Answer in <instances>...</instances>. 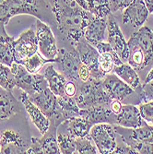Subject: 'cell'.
Listing matches in <instances>:
<instances>
[{
	"label": "cell",
	"instance_id": "6da1fadb",
	"mask_svg": "<svg viewBox=\"0 0 153 154\" xmlns=\"http://www.w3.org/2000/svg\"><path fill=\"white\" fill-rule=\"evenodd\" d=\"M54 25L59 35L74 46L84 37V31L93 15L82 8L76 0H48Z\"/></svg>",
	"mask_w": 153,
	"mask_h": 154
},
{
	"label": "cell",
	"instance_id": "7a4b0ae2",
	"mask_svg": "<svg viewBox=\"0 0 153 154\" xmlns=\"http://www.w3.org/2000/svg\"><path fill=\"white\" fill-rule=\"evenodd\" d=\"M45 0H0V26H5L9 20L21 14L36 17L54 25L53 12L49 11Z\"/></svg>",
	"mask_w": 153,
	"mask_h": 154
},
{
	"label": "cell",
	"instance_id": "3957f363",
	"mask_svg": "<svg viewBox=\"0 0 153 154\" xmlns=\"http://www.w3.org/2000/svg\"><path fill=\"white\" fill-rule=\"evenodd\" d=\"M129 64L136 71H140L153 61V32L148 27H140L127 42Z\"/></svg>",
	"mask_w": 153,
	"mask_h": 154
},
{
	"label": "cell",
	"instance_id": "277c9868",
	"mask_svg": "<svg viewBox=\"0 0 153 154\" xmlns=\"http://www.w3.org/2000/svg\"><path fill=\"white\" fill-rule=\"evenodd\" d=\"M80 109L93 106H110L113 99L110 97L103 86V79H90L86 82H81L78 93L74 96Z\"/></svg>",
	"mask_w": 153,
	"mask_h": 154
},
{
	"label": "cell",
	"instance_id": "5b68a950",
	"mask_svg": "<svg viewBox=\"0 0 153 154\" xmlns=\"http://www.w3.org/2000/svg\"><path fill=\"white\" fill-rule=\"evenodd\" d=\"M10 68L15 79L16 87L21 89L28 95L35 94L48 87V82L44 75L38 73L32 74L21 64L14 62Z\"/></svg>",
	"mask_w": 153,
	"mask_h": 154
},
{
	"label": "cell",
	"instance_id": "8992f818",
	"mask_svg": "<svg viewBox=\"0 0 153 154\" xmlns=\"http://www.w3.org/2000/svg\"><path fill=\"white\" fill-rule=\"evenodd\" d=\"M103 86L113 100L120 101L122 103L127 104L130 101L136 104L142 102L136 91L115 74H107L103 79Z\"/></svg>",
	"mask_w": 153,
	"mask_h": 154
},
{
	"label": "cell",
	"instance_id": "52a82bcc",
	"mask_svg": "<svg viewBox=\"0 0 153 154\" xmlns=\"http://www.w3.org/2000/svg\"><path fill=\"white\" fill-rule=\"evenodd\" d=\"M90 134L95 146L99 150V153H113L117 146L114 125L107 123L96 124L92 125Z\"/></svg>",
	"mask_w": 153,
	"mask_h": 154
},
{
	"label": "cell",
	"instance_id": "ba28073f",
	"mask_svg": "<svg viewBox=\"0 0 153 154\" xmlns=\"http://www.w3.org/2000/svg\"><path fill=\"white\" fill-rule=\"evenodd\" d=\"M79 54L80 60L83 64H85L90 74V79H103L106 76L100 68L99 66V57L100 53L97 49L90 45L89 42L83 37L74 45Z\"/></svg>",
	"mask_w": 153,
	"mask_h": 154
},
{
	"label": "cell",
	"instance_id": "9c48e42d",
	"mask_svg": "<svg viewBox=\"0 0 153 154\" xmlns=\"http://www.w3.org/2000/svg\"><path fill=\"white\" fill-rule=\"evenodd\" d=\"M36 35L38 39V52L46 59L55 60L59 50L51 27L43 20H37Z\"/></svg>",
	"mask_w": 153,
	"mask_h": 154
},
{
	"label": "cell",
	"instance_id": "30bf717a",
	"mask_svg": "<svg viewBox=\"0 0 153 154\" xmlns=\"http://www.w3.org/2000/svg\"><path fill=\"white\" fill-rule=\"evenodd\" d=\"M51 122V121H50ZM57 128L54 122L50 123V128L43 137H32V143L25 153L27 154H58L60 149L57 143Z\"/></svg>",
	"mask_w": 153,
	"mask_h": 154
},
{
	"label": "cell",
	"instance_id": "8fae6325",
	"mask_svg": "<svg viewBox=\"0 0 153 154\" xmlns=\"http://www.w3.org/2000/svg\"><path fill=\"white\" fill-rule=\"evenodd\" d=\"M38 52V39L32 28L23 32L14 41V62L22 64Z\"/></svg>",
	"mask_w": 153,
	"mask_h": 154
},
{
	"label": "cell",
	"instance_id": "7c38bea8",
	"mask_svg": "<svg viewBox=\"0 0 153 154\" xmlns=\"http://www.w3.org/2000/svg\"><path fill=\"white\" fill-rule=\"evenodd\" d=\"M54 63L57 64L61 73L67 80L79 81L78 68L82 62L78 50L74 46H71L69 50L59 51Z\"/></svg>",
	"mask_w": 153,
	"mask_h": 154
},
{
	"label": "cell",
	"instance_id": "4fadbf2b",
	"mask_svg": "<svg viewBox=\"0 0 153 154\" xmlns=\"http://www.w3.org/2000/svg\"><path fill=\"white\" fill-rule=\"evenodd\" d=\"M107 42L115 50V52L119 55V57L123 62H127L129 57V49L127 42L124 39L120 27L116 22L113 13L108 16V24H107Z\"/></svg>",
	"mask_w": 153,
	"mask_h": 154
},
{
	"label": "cell",
	"instance_id": "5bb4252c",
	"mask_svg": "<svg viewBox=\"0 0 153 154\" xmlns=\"http://www.w3.org/2000/svg\"><path fill=\"white\" fill-rule=\"evenodd\" d=\"M114 128L115 133L121 136L123 142L130 147L135 142L153 143V125L147 123L137 128H127L118 125H114Z\"/></svg>",
	"mask_w": 153,
	"mask_h": 154
},
{
	"label": "cell",
	"instance_id": "9a60e30c",
	"mask_svg": "<svg viewBox=\"0 0 153 154\" xmlns=\"http://www.w3.org/2000/svg\"><path fill=\"white\" fill-rule=\"evenodd\" d=\"M149 11L144 0H133L132 3L124 8L123 14V23L131 24L135 28H140L147 21Z\"/></svg>",
	"mask_w": 153,
	"mask_h": 154
},
{
	"label": "cell",
	"instance_id": "2e32d148",
	"mask_svg": "<svg viewBox=\"0 0 153 154\" xmlns=\"http://www.w3.org/2000/svg\"><path fill=\"white\" fill-rule=\"evenodd\" d=\"M29 147L30 144L18 131L7 129L1 135V153H25Z\"/></svg>",
	"mask_w": 153,
	"mask_h": 154
},
{
	"label": "cell",
	"instance_id": "e0dca14e",
	"mask_svg": "<svg viewBox=\"0 0 153 154\" xmlns=\"http://www.w3.org/2000/svg\"><path fill=\"white\" fill-rule=\"evenodd\" d=\"M31 101L49 118H53L58 107L57 96L47 87L44 91L29 95Z\"/></svg>",
	"mask_w": 153,
	"mask_h": 154
},
{
	"label": "cell",
	"instance_id": "ac0fdd59",
	"mask_svg": "<svg viewBox=\"0 0 153 154\" xmlns=\"http://www.w3.org/2000/svg\"><path fill=\"white\" fill-rule=\"evenodd\" d=\"M20 101L24 105L27 113L29 114L32 123L35 125V127L39 130V132L44 135L47 132L50 128V119L41 112L38 106H36L30 99L29 95L25 91H23L20 96Z\"/></svg>",
	"mask_w": 153,
	"mask_h": 154
},
{
	"label": "cell",
	"instance_id": "d6986e66",
	"mask_svg": "<svg viewBox=\"0 0 153 154\" xmlns=\"http://www.w3.org/2000/svg\"><path fill=\"white\" fill-rule=\"evenodd\" d=\"M79 116L85 117L93 125L96 124L107 123L116 125V115L107 106H93L90 108L80 109Z\"/></svg>",
	"mask_w": 153,
	"mask_h": 154
},
{
	"label": "cell",
	"instance_id": "ffe728a7",
	"mask_svg": "<svg viewBox=\"0 0 153 154\" xmlns=\"http://www.w3.org/2000/svg\"><path fill=\"white\" fill-rule=\"evenodd\" d=\"M118 125L127 128H137L146 123L139 113V109L134 104H123L122 111L116 116Z\"/></svg>",
	"mask_w": 153,
	"mask_h": 154
},
{
	"label": "cell",
	"instance_id": "44dd1931",
	"mask_svg": "<svg viewBox=\"0 0 153 154\" xmlns=\"http://www.w3.org/2000/svg\"><path fill=\"white\" fill-rule=\"evenodd\" d=\"M108 18H100L93 15L89 25L84 31L85 39L92 45L99 43V42H104Z\"/></svg>",
	"mask_w": 153,
	"mask_h": 154
},
{
	"label": "cell",
	"instance_id": "7402d4cb",
	"mask_svg": "<svg viewBox=\"0 0 153 154\" xmlns=\"http://www.w3.org/2000/svg\"><path fill=\"white\" fill-rule=\"evenodd\" d=\"M114 72L122 80H124L131 88H133L136 91L138 96L140 97L142 92V84L135 68H133L129 64L123 63L120 66H115Z\"/></svg>",
	"mask_w": 153,
	"mask_h": 154
},
{
	"label": "cell",
	"instance_id": "603a6c76",
	"mask_svg": "<svg viewBox=\"0 0 153 154\" xmlns=\"http://www.w3.org/2000/svg\"><path fill=\"white\" fill-rule=\"evenodd\" d=\"M19 102L11 91L5 90L0 87V121L10 118L19 112Z\"/></svg>",
	"mask_w": 153,
	"mask_h": 154
},
{
	"label": "cell",
	"instance_id": "cb8c5ba5",
	"mask_svg": "<svg viewBox=\"0 0 153 154\" xmlns=\"http://www.w3.org/2000/svg\"><path fill=\"white\" fill-rule=\"evenodd\" d=\"M61 124L69 133H71L76 137H84L90 136V132L93 125L85 117L81 116L66 119Z\"/></svg>",
	"mask_w": 153,
	"mask_h": 154
},
{
	"label": "cell",
	"instance_id": "d4e9b609",
	"mask_svg": "<svg viewBox=\"0 0 153 154\" xmlns=\"http://www.w3.org/2000/svg\"><path fill=\"white\" fill-rule=\"evenodd\" d=\"M57 102L58 107L55 112V115H57L63 122L66 119L79 116L80 108L78 107L74 97H69L67 95L59 96L57 97Z\"/></svg>",
	"mask_w": 153,
	"mask_h": 154
},
{
	"label": "cell",
	"instance_id": "484cf974",
	"mask_svg": "<svg viewBox=\"0 0 153 154\" xmlns=\"http://www.w3.org/2000/svg\"><path fill=\"white\" fill-rule=\"evenodd\" d=\"M14 41L7 33L5 26H0V63L9 66L14 63Z\"/></svg>",
	"mask_w": 153,
	"mask_h": 154
},
{
	"label": "cell",
	"instance_id": "4316f807",
	"mask_svg": "<svg viewBox=\"0 0 153 154\" xmlns=\"http://www.w3.org/2000/svg\"><path fill=\"white\" fill-rule=\"evenodd\" d=\"M44 76L45 77V79L48 82L49 89L57 97L66 95L65 85H66L67 79L64 77V75L62 73H59L55 70L53 65H50L45 68Z\"/></svg>",
	"mask_w": 153,
	"mask_h": 154
},
{
	"label": "cell",
	"instance_id": "83f0119b",
	"mask_svg": "<svg viewBox=\"0 0 153 154\" xmlns=\"http://www.w3.org/2000/svg\"><path fill=\"white\" fill-rule=\"evenodd\" d=\"M76 140L77 137L69 133L62 124L57 128V143L60 153L73 154L76 152Z\"/></svg>",
	"mask_w": 153,
	"mask_h": 154
},
{
	"label": "cell",
	"instance_id": "f1b7e54d",
	"mask_svg": "<svg viewBox=\"0 0 153 154\" xmlns=\"http://www.w3.org/2000/svg\"><path fill=\"white\" fill-rule=\"evenodd\" d=\"M54 62H55V60L46 59L39 52H37L33 55H32L31 57L27 58L21 65H23L29 72H31L32 74H37L45 64L54 63Z\"/></svg>",
	"mask_w": 153,
	"mask_h": 154
},
{
	"label": "cell",
	"instance_id": "f546056e",
	"mask_svg": "<svg viewBox=\"0 0 153 154\" xmlns=\"http://www.w3.org/2000/svg\"><path fill=\"white\" fill-rule=\"evenodd\" d=\"M124 62L118 57V54L114 55L110 53H103L100 54L99 57V66L101 70L105 74H109L114 70L115 66H120Z\"/></svg>",
	"mask_w": 153,
	"mask_h": 154
},
{
	"label": "cell",
	"instance_id": "4dcf8cb0",
	"mask_svg": "<svg viewBox=\"0 0 153 154\" xmlns=\"http://www.w3.org/2000/svg\"><path fill=\"white\" fill-rule=\"evenodd\" d=\"M0 87L11 91L16 87L10 66L2 63H0Z\"/></svg>",
	"mask_w": 153,
	"mask_h": 154
},
{
	"label": "cell",
	"instance_id": "1f68e13d",
	"mask_svg": "<svg viewBox=\"0 0 153 154\" xmlns=\"http://www.w3.org/2000/svg\"><path fill=\"white\" fill-rule=\"evenodd\" d=\"M92 138L90 136L84 137H77L76 140V152L79 154H97L99 150L95 144L92 143Z\"/></svg>",
	"mask_w": 153,
	"mask_h": 154
},
{
	"label": "cell",
	"instance_id": "d6a6232c",
	"mask_svg": "<svg viewBox=\"0 0 153 154\" xmlns=\"http://www.w3.org/2000/svg\"><path fill=\"white\" fill-rule=\"evenodd\" d=\"M142 119L150 125H153V102H145L138 106Z\"/></svg>",
	"mask_w": 153,
	"mask_h": 154
},
{
	"label": "cell",
	"instance_id": "836d02e7",
	"mask_svg": "<svg viewBox=\"0 0 153 154\" xmlns=\"http://www.w3.org/2000/svg\"><path fill=\"white\" fill-rule=\"evenodd\" d=\"M140 99L143 103L153 102V79L148 82H144L142 85V92Z\"/></svg>",
	"mask_w": 153,
	"mask_h": 154
},
{
	"label": "cell",
	"instance_id": "e575fe53",
	"mask_svg": "<svg viewBox=\"0 0 153 154\" xmlns=\"http://www.w3.org/2000/svg\"><path fill=\"white\" fill-rule=\"evenodd\" d=\"M133 0H108V4L111 9V12L115 13L120 10L127 8Z\"/></svg>",
	"mask_w": 153,
	"mask_h": 154
},
{
	"label": "cell",
	"instance_id": "d590c367",
	"mask_svg": "<svg viewBox=\"0 0 153 154\" xmlns=\"http://www.w3.org/2000/svg\"><path fill=\"white\" fill-rule=\"evenodd\" d=\"M137 153L141 154H153V143L149 142H135L132 146Z\"/></svg>",
	"mask_w": 153,
	"mask_h": 154
},
{
	"label": "cell",
	"instance_id": "8d00e7d4",
	"mask_svg": "<svg viewBox=\"0 0 153 154\" xmlns=\"http://www.w3.org/2000/svg\"><path fill=\"white\" fill-rule=\"evenodd\" d=\"M90 13L92 15L100 18H108V16L112 12H111L109 5H96Z\"/></svg>",
	"mask_w": 153,
	"mask_h": 154
},
{
	"label": "cell",
	"instance_id": "74e56055",
	"mask_svg": "<svg viewBox=\"0 0 153 154\" xmlns=\"http://www.w3.org/2000/svg\"><path fill=\"white\" fill-rule=\"evenodd\" d=\"M93 46L97 49V51H98L100 54L110 53V54H112L114 55H116L117 54L115 52V50L112 48V46L110 45V44L108 43V42H107V43H106V42H99V43L95 44ZM118 57H119V55H118Z\"/></svg>",
	"mask_w": 153,
	"mask_h": 154
},
{
	"label": "cell",
	"instance_id": "f35d334b",
	"mask_svg": "<svg viewBox=\"0 0 153 154\" xmlns=\"http://www.w3.org/2000/svg\"><path fill=\"white\" fill-rule=\"evenodd\" d=\"M90 79V70L88 66L81 63L79 68H78V79L81 82H86Z\"/></svg>",
	"mask_w": 153,
	"mask_h": 154
},
{
	"label": "cell",
	"instance_id": "ab89813d",
	"mask_svg": "<svg viewBox=\"0 0 153 154\" xmlns=\"http://www.w3.org/2000/svg\"><path fill=\"white\" fill-rule=\"evenodd\" d=\"M113 153L115 154H136L137 151L136 149H134L132 147L124 144L123 146H116L115 149H114Z\"/></svg>",
	"mask_w": 153,
	"mask_h": 154
},
{
	"label": "cell",
	"instance_id": "60d3db41",
	"mask_svg": "<svg viewBox=\"0 0 153 154\" xmlns=\"http://www.w3.org/2000/svg\"><path fill=\"white\" fill-rule=\"evenodd\" d=\"M65 93L69 97H74L77 93V86L74 81L67 80L65 85Z\"/></svg>",
	"mask_w": 153,
	"mask_h": 154
},
{
	"label": "cell",
	"instance_id": "b9f144b4",
	"mask_svg": "<svg viewBox=\"0 0 153 154\" xmlns=\"http://www.w3.org/2000/svg\"><path fill=\"white\" fill-rule=\"evenodd\" d=\"M110 109L111 111L113 112L114 114H115L116 116L120 114V112L122 111V107H123V104L120 101H117V100H113L112 103H110Z\"/></svg>",
	"mask_w": 153,
	"mask_h": 154
},
{
	"label": "cell",
	"instance_id": "7bdbcfd3",
	"mask_svg": "<svg viewBox=\"0 0 153 154\" xmlns=\"http://www.w3.org/2000/svg\"><path fill=\"white\" fill-rule=\"evenodd\" d=\"M144 2L149 13H152L153 12V0H144Z\"/></svg>",
	"mask_w": 153,
	"mask_h": 154
},
{
	"label": "cell",
	"instance_id": "ee69618b",
	"mask_svg": "<svg viewBox=\"0 0 153 154\" xmlns=\"http://www.w3.org/2000/svg\"><path fill=\"white\" fill-rule=\"evenodd\" d=\"M95 5H109L108 0H94Z\"/></svg>",
	"mask_w": 153,
	"mask_h": 154
},
{
	"label": "cell",
	"instance_id": "f6af8a7d",
	"mask_svg": "<svg viewBox=\"0 0 153 154\" xmlns=\"http://www.w3.org/2000/svg\"><path fill=\"white\" fill-rule=\"evenodd\" d=\"M152 79H153V67L151 68V70L148 72V76H147V78L145 79V82H148V81H149Z\"/></svg>",
	"mask_w": 153,
	"mask_h": 154
},
{
	"label": "cell",
	"instance_id": "bcb514c9",
	"mask_svg": "<svg viewBox=\"0 0 153 154\" xmlns=\"http://www.w3.org/2000/svg\"><path fill=\"white\" fill-rule=\"evenodd\" d=\"M0 141H1V134H0Z\"/></svg>",
	"mask_w": 153,
	"mask_h": 154
},
{
	"label": "cell",
	"instance_id": "7dc6e473",
	"mask_svg": "<svg viewBox=\"0 0 153 154\" xmlns=\"http://www.w3.org/2000/svg\"><path fill=\"white\" fill-rule=\"evenodd\" d=\"M152 32H153V30H152Z\"/></svg>",
	"mask_w": 153,
	"mask_h": 154
},
{
	"label": "cell",
	"instance_id": "c3c4849f",
	"mask_svg": "<svg viewBox=\"0 0 153 154\" xmlns=\"http://www.w3.org/2000/svg\"><path fill=\"white\" fill-rule=\"evenodd\" d=\"M152 13H153V12H152Z\"/></svg>",
	"mask_w": 153,
	"mask_h": 154
}]
</instances>
